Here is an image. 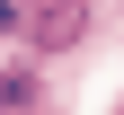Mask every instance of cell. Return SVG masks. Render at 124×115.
<instances>
[{"label": "cell", "mask_w": 124, "mask_h": 115, "mask_svg": "<svg viewBox=\"0 0 124 115\" xmlns=\"http://www.w3.org/2000/svg\"><path fill=\"white\" fill-rule=\"evenodd\" d=\"M0 106H36V80L27 71H0Z\"/></svg>", "instance_id": "1"}]
</instances>
